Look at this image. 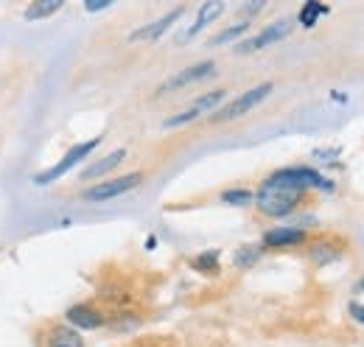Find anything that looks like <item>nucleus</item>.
I'll list each match as a JSON object with an SVG mask.
<instances>
[{
  "instance_id": "19",
  "label": "nucleus",
  "mask_w": 364,
  "mask_h": 347,
  "mask_svg": "<svg viewBox=\"0 0 364 347\" xmlns=\"http://www.w3.org/2000/svg\"><path fill=\"white\" fill-rule=\"evenodd\" d=\"M191 266L202 274H219V250H208L191 260Z\"/></svg>"
},
{
  "instance_id": "11",
  "label": "nucleus",
  "mask_w": 364,
  "mask_h": 347,
  "mask_svg": "<svg viewBox=\"0 0 364 347\" xmlns=\"http://www.w3.org/2000/svg\"><path fill=\"white\" fill-rule=\"evenodd\" d=\"M43 347H85V336L68 322H53L43 331Z\"/></svg>"
},
{
  "instance_id": "21",
  "label": "nucleus",
  "mask_w": 364,
  "mask_h": 347,
  "mask_svg": "<svg viewBox=\"0 0 364 347\" xmlns=\"http://www.w3.org/2000/svg\"><path fill=\"white\" fill-rule=\"evenodd\" d=\"M252 199H255V193L247 191V188H230L222 193V202L232 205V208H247V205H252Z\"/></svg>"
},
{
  "instance_id": "3",
  "label": "nucleus",
  "mask_w": 364,
  "mask_h": 347,
  "mask_svg": "<svg viewBox=\"0 0 364 347\" xmlns=\"http://www.w3.org/2000/svg\"><path fill=\"white\" fill-rule=\"evenodd\" d=\"M274 90L272 82H264V85L252 87V90H247V92H241L238 98H232L228 107H222L210 121L213 124H228V121H238V118H244V115H250L261 101H267L269 98V92Z\"/></svg>"
},
{
  "instance_id": "20",
  "label": "nucleus",
  "mask_w": 364,
  "mask_h": 347,
  "mask_svg": "<svg viewBox=\"0 0 364 347\" xmlns=\"http://www.w3.org/2000/svg\"><path fill=\"white\" fill-rule=\"evenodd\" d=\"M247 31H250V23H247V20H241V23H232L230 28L219 31L216 37H210V45H228V43H232V40H238V37H244Z\"/></svg>"
},
{
  "instance_id": "15",
  "label": "nucleus",
  "mask_w": 364,
  "mask_h": 347,
  "mask_svg": "<svg viewBox=\"0 0 364 347\" xmlns=\"http://www.w3.org/2000/svg\"><path fill=\"white\" fill-rule=\"evenodd\" d=\"M124 160H127V149H115V151H109L107 157H101L98 163L87 166V169L82 171V179H85V182H90V179H98V176L109 174L112 169H118Z\"/></svg>"
},
{
  "instance_id": "22",
  "label": "nucleus",
  "mask_w": 364,
  "mask_h": 347,
  "mask_svg": "<svg viewBox=\"0 0 364 347\" xmlns=\"http://www.w3.org/2000/svg\"><path fill=\"white\" fill-rule=\"evenodd\" d=\"M112 3L109 0H87L85 3V11H104V9H109Z\"/></svg>"
},
{
  "instance_id": "10",
  "label": "nucleus",
  "mask_w": 364,
  "mask_h": 347,
  "mask_svg": "<svg viewBox=\"0 0 364 347\" xmlns=\"http://www.w3.org/2000/svg\"><path fill=\"white\" fill-rule=\"evenodd\" d=\"M309 241V233L303 227H272L264 233L261 247L264 250H286V247H300Z\"/></svg>"
},
{
  "instance_id": "8",
  "label": "nucleus",
  "mask_w": 364,
  "mask_h": 347,
  "mask_svg": "<svg viewBox=\"0 0 364 347\" xmlns=\"http://www.w3.org/2000/svg\"><path fill=\"white\" fill-rule=\"evenodd\" d=\"M289 34H291V20H274V23H269L261 34H255L252 40L235 45V53H252V50H261V48H267V45H274V43H280V40H286Z\"/></svg>"
},
{
  "instance_id": "24",
  "label": "nucleus",
  "mask_w": 364,
  "mask_h": 347,
  "mask_svg": "<svg viewBox=\"0 0 364 347\" xmlns=\"http://www.w3.org/2000/svg\"><path fill=\"white\" fill-rule=\"evenodd\" d=\"M132 347H166V342H160V339H143V342H135Z\"/></svg>"
},
{
  "instance_id": "6",
  "label": "nucleus",
  "mask_w": 364,
  "mask_h": 347,
  "mask_svg": "<svg viewBox=\"0 0 364 347\" xmlns=\"http://www.w3.org/2000/svg\"><path fill=\"white\" fill-rule=\"evenodd\" d=\"M228 98V90H210V92H205V95H199L188 110H182L180 115H174V118H168L163 127L166 129H177V127H185V124H191V121H196V118H202V115H208V112H213L222 101Z\"/></svg>"
},
{
  "instance_id": "25",
  "label": "nucleus",
  "mask_w": 364,
  "mask_h": 347,
  "mask_svg": "<svg viewBox=\"0 0 364 347\" xmlns=\"http://www.w3.org/2000/svg\"><path fill=\"white\" fill-rule=\"evenodd\" d=\"M356 292H364V280H362V283H359V289H356Z\"/></svg>"
},
{
  "instance_id": "18",
  "label": "nucleus",
  "mask_w": 364,
  "mask_h": 347,
  "mask_svg": "<svg viewBox=\"0 0 364 347\" xmlns=\"http://www.w3.org/2000/svg\"><path fill=\"white\" fill-rule=\"evenodd\" d=\"M261 252H264V247H261V244H247V247H238V250H235V258H232V263H235L238 269H252V266L258 263V258H261Z\"/></svg>"
},
{
  "instance_id": "1",
  "label": "nucleus",
  "mask_w": 364,
  "mask_h": 347,
  "mask_svg": "<svg viewBox=\"0 0 364 347\" xmlns=\"http://www.w3.org/2000/svg\"><path fill=\"white\" fill-rule=\"evenodd\" d=\"M306 199V191L300 188H291V185H283V182H274V179H264L261 188L255 191V199L252 205L258 208V213L267 218H286L289 213H294Z\"/></svg>"
},
{
  "instance_id": "4",
  "label": "nucleus",
  "mask_w": 364,
  "mask_h": 347,
  "mask_svg": "<svg viewBox=\"0 0 364 347\" xmlns=\"http://www.w3.org/2000/svg\"><path fill=\"white\" fill-rule=\"evenodd\" d=\"M143 182V174L132 171V174H124V176H115V179H104V182H95L90 185L87 191H82V199L87 202H109V199H118L129 191H135L137 185Z\"/></svg>"
},
{
  "instance_id": "2",
  "label": "nucleus",
  "mask_w": 364,
  "mask_h": 347,
  "mask_svg": "<svg viewBox=\"0 0 364 347\" xmlns=\"http://www.w3.org/2000/svg\"><path fill=\"white\" fill-rule=\"evenodd\" d=\"M101 146V137H90V140H85V143H76V146H70L68 151H65V157L59 160V163H53L50 169L46 171L34 174V185H50V182H56V179H62L65 174H70L82 160H87L92 151Z\"/></svg>"
},
{
  "instance_id": "5",
  "label": "nucleus",
  "mask_w": 364,
  "mask_h": 347,
  "mask_svg": "<svg viewBox=\"0 0 364 347\" xmlns=\"http://www.w3.org/2000/svg\"><path fill=\"white\" fill-rule=\"evenodd\" d=\"M269 179L283 182V185H291V188H300V191H306V193H309L311 188H317V191H333V182H331L328 176L317 174L314 169H306V166L280 169V171H274Z\"/></svg>"
},
{
  "instance_id": "14",
  "label": "nucleus",
  "mask_w": 364,
  "mask_h": 347,
  "mask_svg": "<svg viewBox=\"0 0 364 347\" xmlns=\"http://www.w3.org/2000/svg\"><path fill=\"white\" fill-rule=\"evenodd\" d=\"M222 14H225V3H219V0H208V3H202V6H199V11H196L193 26L182 34V40H191L193 34H199L202 28H208L210 23H216Z\"/></svg>"
},
{
  "instance_id": "12",
  "label": "nucleus",
  "mask_w": 364,
  "mask_h": 347,
  "mask_svg": "<svg viewBox=\"0 0 364 347\" xmlns=\"http://www.w3.org/2000/svg\"><path fill=\"white\" fill-rule=\"evenodd\" d=\"M182 6H177V9H171L168 14H163L160 20H154V23H149V26H143V28H137V31H132L129 34V43H154V40H160L177 20L182 17Z\"/></svg>"
},
{
  "instance_id": "7",
  "label": "nucleus",
  "mask_w": 364,
  "mask_h": 347,
  "mask_svg": "<svg viewBox=\"0 0 364 347\" xmlns=\"http://www.w3.org/2000/svg\"><path fill=\"white\" fill-rule=\"evenodd\" d=\"M65 322L82 333V331H98V328H104V325L109 322V316H107L98 305L79 303V305H70V308L65 311Z\"/></svg>"
},
{
  "instance_id": "13",
  "label": "nucleus",
  "mask_w": 364,
  "mask_h": 347,
  "mask_svg": "<svg viewBox=\"0 0 364 347\" xmlns=\"http://www.w3.org/2000/svg\"><path fill=\"white\" fill-rule=\"evenodd\" d=\"M342 252H345V244L331 238V235L328 238H317V241L309 244V260L314 266H328V263L342 258Z\"/></svg>"
},
{
  "instance_id": "23",
  "label": "nucleus",
  "mask_w": 364,
  "mask_h": 347,
  "mask_svg": "<svg viewBox=\"0 0 364 347\" xmlns=\"http://www.w3.org/2000/svg\"><path fill=\"white\" fill-rule=\"evenodd\" d=\"M348 311H350V316H353V319H356L359 325H364V305L350 303V308H348Z\"/></svg>"
},
{
  "instance_id": "17",
  "label": "nucleus",
  "mask_w": 364,
  "mask_h": 347,
  "mask_svg": "<svg viewBox=\"0 0 364 347\" xmlns=\"http://www.w3.org/2000/svg\"><path fill=\"white\" fill-rule=\"evenodd\" d=\"M328 11H331V9H328L325 3L309 0V3H303V9H300V14H297V20H300V26H303V28H314L319 17H322V14H328Z\"/></svg>"
},
{
  "instance_id": "9",
  "label": "nucleus",
  "mask_w": 364,
  "mask_h": 347,
  "mask_svg": "<svg viewBox=\"0 0 364 347\" xmlns=\"http://www.w3.org/2000/svg\"><path fill=\"white\" fill-rule=\"evenodd\" d=\"M213 73H216V62L191 65V68H185L180 73H174L171 79H166L163 85L157 87V95H166V92H171V90H182V87L193 85V82H202V79H208V76H213Z\"/></svg>"
},
{
  "instance_id": "16",
  "label": "nucleus",
  "mask_w": 364,
  "mask_h": 347,
  "mask_svg": "<svg viewBox=\"0 0 364 347\" xmlns=\"http://www.w3.org/2000/svg\"><path fill=\"white\" fill-rule=\"evenodd\" d=\"M62 0H37V3H31V6H26V11H23V17L26 20H46V17H53L56 11H62Z\"/></svg>"
}]
</instances>
